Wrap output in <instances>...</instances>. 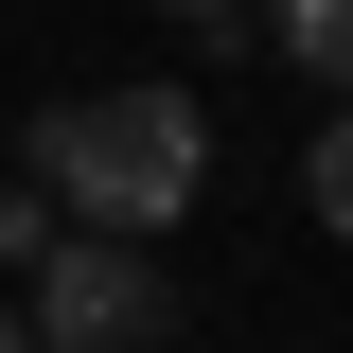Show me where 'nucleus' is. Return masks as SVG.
<instances>
[{
  "mask_svg": "<svg viewBox=\"0 0 353 353\" xmlns=\"http://www.w3.org/2000/svg\"><path fill=\"white\" fill-rule=\"evenodd\" d=\"M159 318H176L159 248H124V230H53L36 301H18V336H36V353H159Z\"/></svg>",
  "mask_w": 353,
  "mask_h": 353,
  "instance_id": "obj_2",
  "label": "nucleus"
},
{
  "mask_svg": "<svg viewBox=\"0 0 353 353\" xmlns=\"http://www.w3.org/2000/svg\"><path fill=\"white\" fill-rule=\"evenodd\" d=\"M0 353H36V336H18V318H0Z\"/></svg>",
  "mask_w": 353,
  "mask_h": 353,
  "instance_id": "obj_7",
  "label": "nucleus"
},
{
  "mask_svg": "<svg viewBox=\"0 0 353 353\" xmlns=\"http://www.w3.org/2000/svg\"><path fill=\"white\" fill-rule=\"evenodd\" d=\"M18 176H36L71 230L159 248V230L194 212V176H212V124H194V88H88V106H36Z\"/></svg>",
  "mask_w": 353,
  "mask_h": 353,
  "instance_id": "obj_1",
  "label": "nucleus"
},
{
  "mask_svg": "<svg viewBox=\"0 0 353 353\" xmlns=\"http://www.w3.org/2000/svg\"><path fill=\"white\" fill-rule=\"evenodd\" d=\"M265 36L301 53V71H318V88H353V0H265Z\"/></svg>",
  "mask_w": 353,
  "mask_h": 353,
  "instance_id": "obj_3",
  "label": "nucleus"
},
{
  "mask_svg": "<svg viewBox=\"0 0 353 353\" xmlns=\"http://www.w3.org/2000/svg\"><path fill=\"white\" fill-rule=\"evenodd\" d=\"M301 194H318V230H336V248H353V106H336V124H318V159H301Z\"/></svg>",
  "mask_w": 353,
  "mask_h": 353,
  "instance_id": "obj_5",
  "label": "nucleus"
},
{
  "mask_svg": "<svg viewBox=\"0 0 353 353\" xmlns=\"http://www.w3.org/2000/svg\"><path fill=\"white\" fill-rule=\"evenodd\" d=\"M53 230H71V212H53L36 176H0V265H18V283H36V265H53Z\"/></svg>",
  "mask_w": 353,
  "mask_h": 353,
  "instance_id": "obj_4",
  "label": "nucleus"
},
{
  "mask_svg": "<svg viewBox=\"0 0 353 353\" xmlns=\"http://www.w3.org/2000/svg\"><path fill=\"white\" fill-rule=\"evenodd\" d=\"M159 18H176V36H230V18H248V0H159Z\"/></svg>",
  "mask_w": 353,
  "mask_h": 353,
  "instance_id": "obj_6",
  "label": "nucleus"
}]
</instances>
